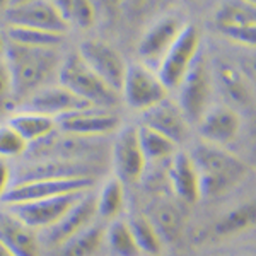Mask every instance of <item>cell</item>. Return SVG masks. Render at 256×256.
I'll list each match as a JSON object with an SVG mask.
<instances>
[{
  "mask_svg": "<svg viewBox=\"0 0 256 256\" xmlns=\"http://www.w3.org/2000/svg\"><path fill=\"white\" fill-rule=\"evenodd\" d=\"M4 60L9 68L14 104H22L34 92L52 84L62 64L56 48H30L10 41H7Z\"/></svg>",
  "mask_w": 256,
  "mask_h": 256,
  "instance_id": "1",
  "label": "cell"
},
{
  "mask_svg": "<svg viewBox=\"0 0 256 256\" xmlns=\"http://www.w3.org/2000/svg\"><path fill=\"white\" fill-rule=\"evenodd\" d=\"M200 176L202 196H218L241 184L251 168L226 147L208 142H198L190 152Z\"/></svg>",
  "mask_w": 256,
  "mask_h": 256,
  "instance_id": "2",
  "label": "cell"
},
{
  "mask_svg": "<svg viewBox=\"0 0 256 256\" xmlns=\"http://www.w3.org/2000/svg\"><path fill=\"white\" fill-rule=\"evenodd\" d=\"M56 82L94 108L113 110L122 101V96L116 90L102 82L82 62L79 53H70L67 58L62 60Z\"/></svg>",
  "mask_w": 256,
  "mask_h": 256,
  "instance_id": "3",
  "label": "cell"
},
{
  "mask_svg": "<svg viewBox=\"0 0 256 256\" xmlns=\"http://www.w3.org/2000/svg\"><path fill=\"white\" fill-rule=\"evenodd\" d=\"M31 154V160L58 159V160H86L99 162L102 158L101 138H86L76 135L53 132L50 137L30 146L26 156Z\"/></svg>",
  "mask_w": 256,
  "mask_h": 256,
  "instance_id": "4",
  "label": "cell"
},
{
  "mask_svg": "<svg viewBox=\"0 0 256 256\" xmlns=\"http://www.w3.org/2000/svg\"><path fill=\"white\" fill-rule=\"evenodd\" d=\"M214 92V79L212 72L204 58V55H198L195 64L188 70L184 79L178 86V106L181 113L188 120L190 125H196L202 120L207 110L210 108Z\"/></svg>",
  "mask_w": 256,
  "mask_h": 256,
  "instance_id": "5",
  "label": "cell"
},
{
  "mask_svg": "<svg viewBox=\"0 0 256 256\" xmlns=\"http://www.w3.org/2000/svg\"><path fill=\"white\" fill-rule=\"evenodd\" d=\"M202 53V34L195 24H184L176 41L158 67V76L168 90L178 89Z\"/></svg>",
  "mask_w": 256,
  "mask_h": 256,
  "instance_id": "6",
  "label": "cell"
},
{
  "mask_svg": "<svg viewBox=\"0 0 256 256\" xmlns=\"http://www.w3.org/2000/svg\"><path fill=\"white\" fill-rule=\"evenodd\" d=\"M168 94L169 90L159 79L156 70L142 64H132L126 67L120 96L123 98L125 104L130 110L144 113L148 108L164 101Z\"/></svg>",
  "mask_w": 256,
  "mask_h": 256,
  "instance_id": "7",
  "label": "cell"
},
{
  "mask_svg": "<svg viewBox=\"0 0 256 256\" xmlns=\"http://www.w3.org/2000/svg\"><path fill=\"white\" fill-rule=\"evenodd\" d=\"M77 53H79L82 62L96 74L99 79L106 82L118 94L122 92L128 64L118 50H114L104 41L88 40L80 44Z\"/></svg>",
  "mask_w": 256,
  "mask_h": 256,
  "instance_id": "8",
  "label": "cell"
},
{
  "mask_svg": "<svg viewBox=\"0 0 256 256\" xmlns=\"http://www.w3.org/2000/svg\"><path fill=\"white\" fill-rule=\"evenodd\" d=\"M94 181L96 180L92 178H74V180H36L16 183L0 200V204L6 207V205L24 204V202L89 192L94 186Z\"/></svg>",
  "mask_w": 256,
  "mask_h": 256,
  "instance_id": "9",
  "label": "cell"
},
{
  "mask_svg": "<svg viewBox=\"0 0 256 256\" xmlns=\"http://www.w3.org/2000/svg\"><path fill=\"white\" fill-rule=\"evenodd\" d=\"M90 192V190H89ZM86 192L70 193V195L44 198V200H32L24 204L6 205L14 217H18L22 224L30 226L34 230H46L64 217V214L76 204Z\"/></svg>",
  "mask_w": 256,
  "mask_h": 256,
  "instance_id": "10",
  "label": "cell"
},
{
  "mask_svg": "<svg viewBox=\"0 0 256 256\" xmlns=\"http://www.w3.org/2000/svg\"><path fill=\"white\" fill-rule=\"evenodd\" d=\"M111 162L114 178L123 184L138 183L146 174L147 162L138 144L137 126H125L118 132V137L111 147Z\"/></svg>",
  "mask_w": 256,
  "mask_h": 256,
  "instance_id": "11",
  "label": "cell"
},
{
  "mask_svg": "<svg viewBox=\"0 0 256 256\" xmlns=\"http://www.w3.org/2000/svg\"><path fill=\"white\" fill-rule=\"evenodd\" d=\"M56 130L76 137L104 138L120 130V118L111 110L89 106L58 118Z\"/></svg>",
  "mask_w": 256,
  "mask_h": 256,
  "instance_id": "12",
  "label": "cell"
},
{
  "mask_svg": "<svg viewBox=\"0 0 256 256\" xmlns=\"http://www.w3.org/2000/svg\"><path fill=\"white\" fill-rule=\"evenodd\" d=\"M99 162H86V160H30L26 166L14 171V183L36 180H74V178H92L96 180Z\"/></svg>",
  "mask_w": 256,
  "mask_h": 256,
  "instance_id": "13",
  "label": "cell"
},
{
  "mask_svg": "<svg viewBox=\"0 0 256 256\" xmlns=\"http://www.w3.org/2000/svg\"><path fill=\"white\" fill-rule=\"evenodd\" d=\"M183 20L178 16H164V18L156 20L144 32L138 43V56L142 60L140 64L152 70H158L160 62L183 30Z\"/></svg>",
  "mask_w": 256,
  "mask_h": 256,
  "instance_id": "14",
  "label": "cell"
},
{
  "mask_svg": "<svg viewBox=\"0 0 256 256\" xmlns=\"http://www.w3.org/2000/svg\"><path fill=\"white\" fill-rule=\"evenodd\" d=\"M96 218H98L96 195H94L92 190H90V192H86L84 195L64 214V217H62L55 226L43 230L44 239H46V242L50 246L58 248L64 244L65 241H68L70 238L82 232L86 227L94 224Z\"/></svg>",
  "mask_w": 256,
  "mask_h": 256,
  "instance_id": "15",
  "label": "cell"
},
{
  "mask_svg": "<svg viewBox=\"0 0 256 256\" xmlns=\"http://www.w3.org/2000/svg\"><path fill=\"white\" fill-rule=\"evenodd\" d=\"M204 142L226 147L238 138L242 126L241 114L236 108L227 104L210 106L207 113L196 123Z\"/></svg>",
  "mask_w": 256,
  "mask_h": 256,
  "instance_id": "16",
  "label": "cell"
},
{
  "mask_svg": "<svg viewBox=\"0 0 256 256\" xmlns=\"http://www.w3.org/2000/svg\"><path fill=\"white\" fill-rule=\"evenodd\" d=\"M20 106H22L20 110L34 111V113L53 118L55 122L58 118L65 116V114L74 113V111L89 108L88 102L74 96L68 89H65L58 82L40 89L38 92H34L30 99H26Z\"/></svg>",
  "mask_w": 256,
  "mask_h": 256,
  "instance_id": "17",
  "label": "cell"
},
{
  "mask_svg": "<svg viewBox=\"0 0 256 256\" xmlns=\"http://www.w3.org/2000/svg\"><path fill=\"white\" fill-rule=\"evenodd\" d=\"M140 125L152 128L171 142H174L176 146L186 142L190 137V126H192L184 114L181 113L178 102L171 101L169 98L144 111Z\"/></svg>",
  "mask_w": 256,
  "mask_h": 256,
  "instance_id": "18",
  "label": "cell"
},
{
  "mask_svg": "<svg viewBox=\"0 0 256 256\" xmlns=\"http://www.w3.org/2000/svg\"><path fill=\"white\" fill-rule=\"evenodd\" d=\"M6 14L9 26L31 28V30L56 32V34L64 36L68 30V24L48 0H38V2L19 7V9H9L6 10Z\"/></svg>",
  "mask_w": 256,
  "mask_h": 256,
  "instance_id": "19",
  "label": "cell"
},
{
  "mask_svg": "<svg viewBox=\"0 0 256 256\" xmlns=\"http://www.w3.org/2000/svg\"><path fill=\"white\" fill-rule=\"evenodd\" d=\"M168 181L172 193L183 204H195L202 198L200 176L193 164L190 152L178 150L168 162Z\"/></svg>",
  "mask_w": 256,
  "mask_h": 256,
  "instance_id": "20",
  "label": "cell"
},
{
  "mask_svg": "<svg viewBox=\"0 0 256 256\" xmlns=\"http://www.w3.org/2000/svg\"><path fill=\"white\" fill-rule=\"evenodd\" d=\"M0 242L16 256H40L38 230L22 224L7 208L0 212Z\"/></svg>",
  "mask_w": 256,
  "mask_h": 256,
  "instance_id": "21",
  "label": "cell"
},
{
  "mask_svg": "<svg viewBox=\"0 0 256 256\" xmlns=\"http://www.w3.org/2000/svg\"><path fill=\"white\" fill-rule=\"evenodd\" d=\"M216 77L224 94L239 108L253 104V80L230 62L220 60L216 67Z\"/></svg>",
  "mask_w": 256,
  "mask_h": 256,
  "instance_id": "22",
  "label": "cell"
},
{
  "mask_svg": "<svg viewBox=\"0 0 256 256\" xmlns=\"http://www.w3.org/2000/svg\"><path fill=\"white\" fill-rule=\"evenodd\" d=\"M7 123L26 140L30 146L36 142H41L46 137L56 132V122L44 114L34 113V111L19 110L10 114Z\"/></svg>",
  "mask_w": 256,
  "mask_h": 256,
  "instance_id": "23",
  "label": "cell"
},
{
  "mask_svg": "<svg viewBox=\"0 0 256 256\" xmlns=\"http://www.w3.org/2000/svg\"><path fill=\"white\" fill-rule=\"evenodd\" d=\"M101 253L104 256H142L126 218L120 217L106 222Z\"/></svg>",
  "mask_w": 256,
  "mask_h": 256,
  "instance_id": "24",
  "label": "cell"
},
{
  "mask_svg": "<svg viewBox=\"0 0 256 256\" xmlns=\"http://www.w3.org/2000/svg\"><path fill=\"white\" fill-rule=\"evenodd\" d=\"M126 205L125 184L118 178L111 176L102 183L101 190L96 193V212L101 220L111 222L120 218Z\"/></svg>",
  "mask_w": 256,
  "mask_h": 256,
  "instance_id": "25",
  "label": "cell"
},
{
  "mask_svg": "<svg viewBox=\"0 0 256 256\" xmlns=\"http://www.w3.org/2000/svg\"><path fill=\"white\" fill-rule=\"evenodd\" d=\"M134 239L137 242L142 256H160L164 248V239L160 238L159 230L152 224V220L146 214H132L126 217Z\"/></svg>",
  "mask_w": 256,
  "mask_h": 256,
  "instance_id": "26",
  "label": "cell"
},
{
  "mask_svg": "<svg viewBox=\"0 0 256 256\" xmlns=\"http://www.w3.org/2000/svg\"><path fill=\"white\" fill-rule=\"evenodd\" d=\"M104 226L101 222H94L86 227L77 236L70 238L64 244L58 246L56 256H98L101 254Z\"/></svg>",
  "mask_w": 256,
  "mask_h": 256,
  "instance_id": "27",
  "label": "cell"
},
{
  "mask_svg": "<svg viewBox=\"0 0 256 256\" xmlns=\"http://www.w3.org/2000/svg\"><path fill=\"white\" fill-rule=\"evenodd\" d=\"M137 132H138V144L140 148H142L144 158H146L147 166L169 162L172 156L178 152V146L174 142H171L169 138L158 134L152 128L138 125Z\"/></svg>",
  "mask_w": 256,
  "mask_h": 256,
  "instance_id": "28",
  "label": "cell"
},
{
  "mask_svg": "<svg viewBox=\"0 0 256 256\" xmlns=\"http://www.w3.org/2000/svg\"><path fill=\"white\" fill-rule=\"evenodd\" d=\"M217 28L256 26V9L244 0H224L216 12Z\"/></svg>",
  "mask_w": 256,
  "mask_h": 256,
  "instance_id": "29",
  "label": "cell"
},
{
  "mask_svg": "<svg viewBox=\"0 0 256 256\" xmlns=\"http://www.w3.org/2000/svg\"><path fill=\"white\" fill-rule=\"evenodd\" d=\"M256 218V207L254 202H248V204L238 205L232 210L224 214L216 222V234L220 238L236 236L253 227Z\"/></svg>",
  "mask_w": 256,
  "mask_h": 256,
  "instance_id": "30",
  "label": "cell"
},
{
  "mask_svg": "<svg viewBox=\"0 0 256 256\" xmlns=\"http://www.w3.org/2000/svg\"><path fill=\"white\" fill-rule=\"evenodd\" d=\"M65 22L88 30L96 22V9L92 0H48Z\"/></svg>",
  "mask_w": 256,
  "mask_h": 256,
  "instance_id": "31",
  "label": "cell"
},
{
  "mask_svg": "<svg viewBox=\"0 0 256 256\" xmlns=\"http://www.w3.org/2000/svg\"><path fill=\"white\" fill-rule=\"evenodd\" d=\"M64 38V34H56V32H48L41 30H31V28L9 26V30H7V41L30 48H56L62 44Z\"/></svg>",
  "mask_w": 256,
  "mask_h": 256,
  "instance_id": "32",
  "label": "cell"
},
{
  "mask_svg": "<svg viewBox=\"0 0 256 256\" xmlns=\"http://www.w3.org/2000/svg\"><path fill=\"white\" fill-rule=\"evenodd\" d=\"M154 210H156L154 216L148 218H150L152 224L156 226V229L159 230L160 238L174 239L178 236V232H180L181 224H183L180 208H178L174 204L164 202V204H159Z\"/></svg>",
  "mask_w": 256,
  "mask_h": 256,
  "instance_id": "33",
  "label": "cell"
},
{
  "mask_svg": "<svg viewBox=\"0 0 256 256\" xmlns=\"http://www.w3.org/2000/svg\"><path fill=\"white\" fill-rule=\"evenodd\" d=\"M30 144L26 142L9 123L0 125V159H14L26 156Z\"/></svg>",
  "mask_w": 256,
  "mask_h": 256,
  "instance_id": "34",
  "label": "cell"
},
{
  "mask_svg": "<svg viewBox=\"0 0 256 256\" xmlns=\"http://www.w3.org/2000/svg\"><path fill=\"white\" fill-rule=\"evenodd\" d=\"M224 38L234 41L248 48H254L256 44V26H238V28H217Z\"/></svg>",
  "mask_w": 256,
  "mask_h": 256,
  "instance_id": "35",
  "label": "cell"
},
{
  "mask_svg": "<svg viewBox=\"0 0 256 256\" xmlns=\"http://www.w3.org/2000/svg\"><path fill=\"white\" fill-rule=\"evenodd\" d=\"M12 106H14V98H12V82L9 68L6 65V60L0 58V114L7 113Z\"/></svg>",
  "mask_w": 256,
  "mask_h": 256,
  "instance_id": "36",
  "label": "cell"
},
{
  "mask_svg": "<svg viewBox=\"0 0 256 256\" xmlns=\"http://www.w3.org/2000/svg\"><path fill=\"white\" fill-rule=\"evenodd\" d=\"M12 183H14V169L10 168L9 160L0 159V200L10 190Z\"/></svg>",
  "mask_w": 256,
  "mask_h": 256,
  "instance_id": "37",
  "label": "cell"
},
{
  "mask_svg": "<svg viewBox=\"0 0 256 256\" xmlns=\"http://www.w3.org/2000/svg\"><path fill=\"white\" fill-rule=\"evenodd\" d=\"M128 9L132 14H140V12L150 9V6L154 4V0H126Z\"/></svg>",
  "mask_w": 256,
  "mask_h": 256,
  "instance_id": "38",
  "label": "cell"
},
{
  "mask_svg": "<svg viewBox=\"0 0 256 256\" xmlns=\"http://www.w3.org/2000/svg\"><path fill=\"white\" fill-rule=\"evenodd\" d=\"M34 2H38V0H9V4H7V10L19 9V7L30 6V4H34Z\"/></svg>",
  "mask_w": 256,
  "mask_h": 256,
  "instance_id": "39",
  "label": "cell"
},
{
  "mask_svg": "<svg viewBox=\"0 0 256 256\" xmlns=\"http://www.w3.org/2000/svg\"><path fill=\"white\" fill-rule=\"evenodd\" d=\"M6 46H7V40L0 34V58H4V55H6Z\"/></svg>",
  "mask_w": 256,
  "mask_h": 256,
  "instance_id": "40",
  "label": "cell"
},
{
  "mask_svg": "<svg viewBox=\"0 0 256 256\" xmlns=\"http://www.w3.org/2000/svg\"><path fill=\"white\" fill-rule=\"evenodd\" d=\"M0 256H16V254L12 253L9 248H6V246L2 244V242H0Z\"/></svg>",
  "mask_w": 256,
  "mask_h": 256,
  "instance_id": "41",
  "label": "cell"
},
{
  "mask_svg": "<svg viewBox=\"0 0 256 256\" xmlns=\"http://www.w3.org/2000/svg\"><path fill=\"white\" fill-rule=\"evenodd\" d=\"M7 4H9V0H0V12L7 10Z\"/></svg>",
  "mask_w": 256,
  "mask_h": 256,
  "instance_id": "42",
  "label": "cell"
},
{
  "mask_svg": "<svg viewBox=\"0 0 256 256\" xmlns=\"http://www.w3.org/2000/svg\"><path fill=\"white\" fill-rule=\"evenodd\" d=\"M244 2H248V4H253V6H254V0H244Z\"/></svg>",
  "mask_w": 256,
  "mask_h": 256,
  "instance_id": "43",
  "label": "cell"
}]
</instances>
